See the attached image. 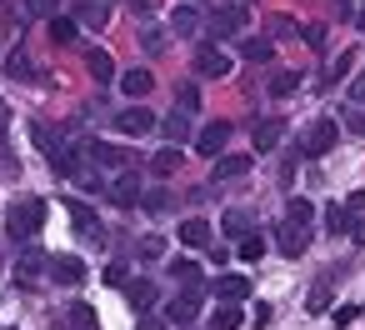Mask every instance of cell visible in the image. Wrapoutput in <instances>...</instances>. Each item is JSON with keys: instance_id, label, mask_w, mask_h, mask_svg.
<instances>
[{"instance_id": "6", "label": "cell", "mask_w": 365, "mask_h": 330, "mask_svg": "<svg viewBox=\"0 0 365 330\" xmlns=\"http://www.w3.org/2000/svg\"><path fill=\"white\" fill-rule=\"evenodd\" d=\"M205 21H210V16H205V11H195L190 0L170 11V31H175V36H185V41H195V36L205 31Z\"/></svg>"}, {"instance_id": "41", "label": "cell", "mask_w": 365, "mask_h": 330, "mask_svg": "<svg viewBox=\"0 0 365 330\" xmlns=\"http://www.w3.org/2000/svg\"><path fill=\"white\" fill-rule=\"evenodd\" d=\"M140 205H145L150 215H160V210H165V190H150V195H140Z\"/></svg>"}, {"instance_id": "29", "label": "cell", "mask_w": 365, "mask_h": 330, "mask_svg": "<svg viewBox=\"0 0 365 330\" xmlns=\"http://www.w3.org/2000/svg\"><path fill=\"white\" fill-rule=\"evenodd\" d=\"M225 235H250V210H225Z\"/></svg>"}, {"instance_id": "1", "label": "cell", "mask_w": 365, "mask_h": 330, "mask_svg": "<svg viewBox=\"0 0 365 330\" xmlns=\"http://www.w3.org/2000/svg\"><path fill=\"white\" fill-rule=\"evenodd\" d=\"M41 225H46V200H41V195H26V200H16V205L6 210V230H11V240H31Z\"/></svg>"}, {"instance_id": "22", "label": "cell", "mask_w": 365, "mask_h": 330, "mask_svg": "<svg viewBox=\"0 0 365 330\" xmlns=\"http://www.w3.org/2000/svg\"><path fill=\"white\" fill-rule=\"evenodd\" d=\"M76 31H81V26H76L71 16H51V41H56V46H71Z\"/></svg>"}, {"instance_id": "44", "label": "cell", "mask_w": 365, "mask_h": 330, "mask_svg": "<svg viewBox=\"0 0 365 330\" xmlns=\"http://www.w3.org/2000/svg\"><path fill=\"white\" fill-rule=\"evenodd\" d=\"M350 105H365V71L350 81Z\"/></svg>"}, {"instance_id": "26", "label": "cell", "mask_w": 365, "mask_h": 330, "mask_svg": "<svg viewBox=\"0 0 365 330\" xmlns=\"http://www.w3.org/2000/svg\"><path fill=\"white\" fill-rule=\"evenodd\" d=\"M150 170L165 180V175H175L180 170V150H155V160H150Z\"/></svg>"}, {"instance_id": "3", "label": "cell", "mask_w": 365, "mask_h": 330, "mask_svg": "<svg viewBox=\"0 0 365 330\" xmlns=\"http://www.w3.org/2000/svg\"><path fill=\"white\" fill-rule=\"evenodd\" d=\"M305 245H310V225H295V220H280L275 225V250L280 255H305Z\"/></svg>"}, {"instance_id": "36", "label": "cell", "mask_w": 365, "mask_h": 330, "mask_svg": "<svg viewBox=\"0 0 365 330\" xmlns=\"http://www.w3.org/2000/svg\"><path fill=\"white\" fill-rule=\"evenodd\" d=\"M260 255H265V240H260V235L250 230V235L240 240V260H260Z\"/></svg>"}, {"instance_id": "21", "label": "cell", "mask_w": 365, "mask_h": 330, "mask_svg": "<svg viewBox=\"0 0 365 330\" xmlns=\"http://www.w3.org/2000/svg\"><path fill=\"white\" fill-rule=\"evenodd\" d=\"M125 300H130L135 310H150V305H155V285H150V280H130V285H125Z\"/></svg>"}, {"instance_id": "45", "label": "cell", "mask_w": 365, "mask_h": 330, "mask_svg": "<svg viewBox=\"0 0 365 330\" xmlns=\"http://www.w3.org/2000/svg\"><path fill=\"white\" fill-rule=\"evenodd\" d=\"M345 71H350V56H335V61H330V76H325V81H340Z\"/></svg>"}, {"instance_id": "43", "label": "cell", "mask_w": 365, "mask_h": 330, "mask_svg": "<svg viewBox=\"0 0 365 330\" xmlns=\"http://www.w3.org/2000/svg\"><path fill=\"white\" fill-rule=\"evenodd\" d=\"M160 250H165V240H160V235H150V240H140V255H145V260H155Z\"/></svg>"}, {"instance_id": "39", "label": "cell", "mask_w": 365, "mask_h": 330, "mask_svg": "<svg viewBox=\"0 0 365 330\" xmlns=\"http://www.w3.org/2000/svg\"><path fill=\"white\" fill-rule=\"evenodd\" d=\"M36 275H41V260H21V265H16V280H21V285H31Z\"/></svg>"}, {"instance_id": "2", "label": "cell", "mask_w": 365, "mask_h": 330, "mask_svg": "<svg viewBox=\"0 0 365 330\" xmlns=\"http://www.w3.org/2000/svg\"><path fill=\"white\" fill-rule=\"evenodd\" d=\"M36 145L46 150V160H51V170L56 175H76L81 170V155H76V145H66L51 125H36Z\"/></svg>"}, {"instance_id": "10", "label": "cell", "mask_w": 365, "mask_h": 330, "mask_svg": "<svg viewBox=\"0 0 365 330\" xmlns=\"http://www.w3.org/2000/svg\"><path fill=\"white\" fill-rule=\"evenodd\" d=\"M225 145H230V125H225V120H210V125L200 130V140H195V150H200V155H215V160L225 155Z\"/></svg>"}, {"instance_id": "34", "label": "cell", "mask_w": 365, "mask_h": 330, "mask_svg": "<svg viewBox=\"0 0 365 330\" xmlns=\"http://www.w3.org/2000/svg\"><path fill=\"white\" fill-rule=\"evenodd\" d=\"M6 71H11L16 81H31V76H36V66H31V56H11V61H6Z\"/></svg>"}, {"instance_id": "35", "label": "cell", "mask_w": 365, "mask_h": 330, "mask_svg": "<svg viewBox=\"0 0 365 330\" xmlns=\"http://www.w3.org/2000/svg\"><path fill=\"white\" fill-rule=\"evenodd\" d=\"M195 105H200V91H195V86H180V91H175V110H185V115H190Z\"/></svg>"}, {"instance_id": "40", "label": "cell", "mask_w": 365, "mask_h": 330, "mask_svg": "<svg viewBox=\"0 0 365 330\" xmlns=\"http://www.w3.org/2000/svg\"><path fill=\"white\" fill-rule=\"evenodd\" d=\"M106 285H130V270L115 260V265H106Z\"/></svg>"}, {"instance_id": "16", "label": "cell", "mask_w": 365, "mask_h": 330, "mask_svg": "<svg viewBox=\"0 0 365 330\" xmlns=\"http://www.w3.org/2000/svg\"><path fill=\"white\" fill-rule=\"evenodd\" d=\"M51 275H56L61 285H81V280H86V260H76V255H56V260H51Z\"/></svg>"}, {"instance_id": "5", "label": "cell", "mask_w": 365, "mask_h": 330, "mask_svg": "<svg viewBox=\"0 0 365 330\" xmlns=\"http://www.w3.org/2000/svg\"><path fill=\"white\" fill-rule=\"evenodd\" d=\"M335 140H340V120H315V125L305 130L300 150H305V155H325V150H330Z\"/></svg>"}, {"instance_id": "19", "label": "cell", "mask_w": 365, "mask_h": 330, "mask_svg": "<svg viewBox=\"0 0 365 330\" xmlns=\"http://www.w3.org/2000/svg\"><path fill=\"white\" fill-rule=\"evenodd\" d=\"M160 135H165V140H175V145H180V140H190V135H195V130H190V115H185V110H170V115L160 120Z\"/></svg>"}, {"instance_id": "7", "label": "cell", "mask_w": 365, "mask_h": 330, "mask_svg": "<svg viewBox=\"0 0 365 330\" xmlns=\"http://www.w3.org/2000/svg\"><path fill=\"white\" fill-rule=\"evenodd\" d=\"M195 76H205V81L230 76V56H225V51H215V46H200V51H195Z\"/></svg>"}, {"instance_id": "27", "label": "cell", "mask_w": 365, "mask_h": 330, "mask_svg": "<svg viewBox=\"0 0 365 330\" xmlns=\"http://www.w3.org/2000/svg\"><path fill=\"white\" fill-rule=\"evenodd\" d=\"M285 220H295V225H310V230H315V205H310V200H290V205H285Z\"/></svg>"}, {"instance_id": "42", "label": "cell", "mask_w": 365, "mask_h": 330, "mask_svg": "<svg viewBox=\"0 0 365 330\" xmlns=\"http://www.w3.org/2000/svg\"><path fill=\"white\" fill-rule=\"evenodd\" d=\"M270 320H275V310H270V305H255V310H250V325H255V330H265Z\"/></svg>"}, {"instance_id": "9", "label": "cell", "mask_w": 365, "mask_h": 330, "mask_svg": "<svg viewBox=\"0 0 365 330\" xmlns=\"http://www.w3.org/2000/svg\"><path fill=\"white\" fill-rule=\"evenodd\" d=\"M115 130H125V135H150V130H160V125H155V115H150L145 105H130V110L115 115Z\"/></svg>"}, {"instance_id": "46", "label": "cell", "mask_w": 365, "mask_h": 330, "mask_svg": "<svg viewBox=\"0 0 365 330\" xmlns=\"http://www.w3.org/2000/svg\"><path fill=\"white\" fill-rule=\"evenodd\" d=\"M355 315H360V305H340L335 310V325H355Z\"/></svg>"}, {"instance_id": "30", "label": "cell", "mask_w": 365, "mask_h": 330, "mask_svg": "<svg viewBox=\"0 0 365 330\" xmlns=\"http://www.w3.org/2000/svg\"><path fill=\"white\" fill-rule=\"evenodd\" d=\"M325 230H330V235H345V230H350V210H345V205H330V210H325Z\"/></svg>"}, {"instance_id": "31", "label": "cell", "mask_w": 365, "mask_h": 330, "mask_svg": "<svg viewBox=\"0 0 365 330\" xmlns=\"http://www.w3.org/2000/svg\"><path fill=\"white\" fill-rule=\"evenodd\" d=\"M295 91H300V76H295V71H280V76L270 81V96H295Z\"/></svg>"}, {"instance_id": "13", "label": "cell", "mask_w": 365, "mask_h": 330, "mask_svg": "<svg viewBox=\"0 0 365 330\" xmlns=\"http://www.w3.org/2000/svg\"><path fill=\"white\" fill-rule=\"evenodd\" d=\"M205 26H210V36H240V31H245V11H240V6H225V11H215Z\"/></svg>"}, {"instance_id": "25", "label": "cell", "mask_w": 365, "mask_h": 330, "mask_svg": "<svg viewBox=\"0 0 365 330\" xmlns=\"http://www.w3.org/2000/svg\"><path fill=\"white\" fill-rule=\"evenodd\" d=\"M86 66H91V76H96V81H110V76H115V66H110V56H106V51H86Z\"/></svg>"}, {"instance_id": "47", "label": "cell", "mask_w": 365, "mask_h": 330, "mask_svg": "<svg viewBox=\"0 0 365 330\" xmlns=\"http://www.w3.org/2000/svg\"><path fill=\"white\" fill-rule=\"evenodd\" d=\"M350 235H355V245H365V215H355V220H350Z\"/></svg>"}, {"instance_id": "49", "label": "cell", "mask_w": 365, "mask_h": 330, "mask_svg": "<svg viewBox=\"0 0 365 330\" xmlns=\"http://www.w3.org/2000/svg\"><path fill=\"white\" fill-rule=\"evenodd\" d=\"M360 31H365V11H360Z\"/></svg>"}, {"instance_id": "18", "label": "cell", "mask_w": 365, "mask_h": 330, "mask_svg": "<svg viewBox=\"0 0 365 330\" xmlns=\"http://www.w3.org/2000/svg\"><path fill=\"white\" fill-rule=\"evenodd\" d=\"M71 220H76V230H81L86 240H101V220H96V210H91L86 200H71Z\"/></svg>"}, {"instance_id": "33", "label": "cell", "mask_w": 365, "mask_h": 330, "mask_svg": "<svg viewBox=\"0 0 365 330\" xmlns=\"http://www.w3.org/2000/svg\"><path fill=\"white\" fill-rule=\"evenodd\" d=\"M340 125H345V130H355V135H365V105H345Z\"/></svg>"}, {"instance_id": "37", "label": "cell", "mask_w": 365, "mask_h": 330, "mask_svg": "<svg viewBox=\"0 0 365 330\" xmlns=\"http://www.w3.org/2000/svg\"><path fill=\"white\" fill-rule=\"evenodd\" d=\"M305 310H310V315H320V310H330V290H325V285H315V290L305 295Z\"/></svg>"}, {"instance_id": "38", "label": "cell", "mask_w": 365, "mask_h": 330, "mask_svg": "<svg viewBox=\"0 0 365 330\" xmlns=\"http://www.w3.org/2000/svg\"><path fill=\"white\" fill-rule=\"evenodd\" d=\"M26 11H31V16H41V21H51V16L61 11V0H26Z\"/></svg>"}, {"instance_id": "24", "label": "cell", "mask_w": 365, "mask_h": 330, "mask_svg": "<svg viewBox=\"0 0 365 330\" xmlns=\"http://www.w3.org/2000/svg\"><path fill=\"white\" fill-rule=\"evenodd\" d=\"M240 320H245V310H240V305H220V310L210 315V325H215V330H240Z\"/></svg>"}, {"instance_id": "23", "label": "cell", "mask_w": 365, "mask_h": 330, "mask_svg": "<svg viewBox=\"0 0 365 330\" xmlns=\"http://www.w3.org/2000/svg\"><path fill=\"white\" fill-rule=\"evenodd\" d=\"M245 170H250V155H220L215 180H235V175H245Z\"/></svg>"}, {"instance_id": "14", "label": "cell", "mask_w": 365, "mask_h": 330, "mask_svg": "<svg viewBox=\"0 0 365 330\" xmlns=\"http://www.w3.org/2000/svg\"><path fill=\"white\" fill-rule=\"evenodd\" d=\"M215 295H220V305H245L250 300V280L245 275H220L215 280Z\"/></svg>"}, {"instance_id": "4", "label": "cell", "mask_w": 365, "mask_h": 330, "mask_svg": "<svg viewBox=\"0 0 365 330\" xmlns=\"http://www.w3.org/2000/svg\"><path fill=\"white\" fill-rule=\"evenodd\" d=\"M200 305H205V290H200V285H190V290H180V295L165 305V320H175V325H190V320L200 315Z\"/></svg>"}, {"instance_id": "20", "label": "cell", "mask_w": 365, "mask_h": 330, "mask_svg": "<svg viewBox=\"0 0 365 330\" xmlns=\"http://www.w3.org/2000/svg\"><path fill=\"white\" fill-rule=\"evenodd\" d=\"M280 135H285V125H280V120H260V125H255V150H275V145H280Z\"/></svg>"}, {"instance_id": "8", "label": "cell", "mask_w": 365, "mask_h": 330, "mask_svg": "<svg viewBox=\"0 0 365 330\" xmlns=\"http://www.w3.org/2000/svg\"><path fill=\"white\" fill-rule=\"evenodd\" d=\"M76 26L106 31V26H110V0H76Z\"/></svg>"}, {"instance_id": "32", "label": "cell", "mask_w": 365, "mask_h": 330, "mask_svg": "<svg viewBox=\"0 0 365 330\" xmlns=\"http://www.w3.org/2000/svg\"><path fill=\"white\" fill-rule=\"evenodd\" d=\"M240 56H245V61H270V56H275V46H270V41H245V46H240Z\"/></svg>"}, {"instance_id": "28", "label": "cell", "mask_w": 365, "mask_h": 330, "mask_svg": "<svg viewBox=\"0 0 365 330\" xmlns=\"http://www.w3.org/2000/svg\"><path fill=\"white\" fill-rule=\"evenodd\" d=\"M170 275H175V280H185V285H205V275H200V265H195V260H170Z\"/></svg>"}, {"instance_id": "11", "label": "cell", "mask_w": 365, "mask_h": 330, "mask_svg": "<svg viewBox=\"0 0 365 330\" xmlns=\"http://www.w3.org/2000/svg\"><path fill=\"white\" fill-rule=\"evenodd\" d=\"M86 155H91L96 165H106V170H125V165H130V155H125L120 145H110V140H86Z\"/></svg>"}, {"instance_id": "48", "label": "cell", "mask_w": 365, "mask_h": 330, "mask_svg": "<svg viewBox=\"0 0 365 330\" xmlns=\"http://www.w3.org/2000/svg\"><path fill=\"white\" fill-rule=\"evenodd\" d=\"M140 330H165V325L160 320H140Z\"/></svg>"}, {"instance_id": "15", "label": "cell", "mask_w": 365, "mask_h": 330, "mask_svg": "<svg viewBox=\"0 0 365 330\" xmlns=\"http://www.w3.org/2000/svg\"><path fill=\"white\" fill-rule=\"evenodd\" d=\"M180 245H190V250H210V225H205L200 215L180 220Z\"/></svg>"}, {"instance_id": "12", "label": "cell", "mask_w": 365, "mask_h": 330, "mask_svg": "<svg viewBox=\"0 0 365 330\" xmlns=\"http://www.w3.org/2000/svg\"><path fill=\"white\" fill-rule=\"evenodd\" d=\"M140 195H145V190H140V175H135V170H120V175L110 180V200H115V205H140Z\"/></svg>"}, {"instance_id": "17", "label": "cell", "mask_w": 365, "mask_h": 330, "mask_svg": "<svg viewBox=\"0 0 365 330\" xmlns=\"http://www.w3.org/2000/svg\"><path fill=\"white\" fill-rule=\"evenodd\" d=\"M120 91L140 100V96H150V91H155V76H150L145 66H135V71H125V76H120Z\"/></svg>"}]
</instances>
